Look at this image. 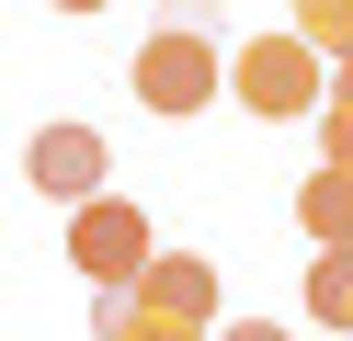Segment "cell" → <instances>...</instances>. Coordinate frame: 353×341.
Listing matches in <instances>:
<instances>
[{"instance_id": "1", "label": "cell", "mask_w": 353, "mask_h": 341, "mask_svg": "<svg viewBox=\"0 0 353 341\" xmlns=\"http://www.w3.org/2000/svg\"><path fill=\"white\" fill-rule=\"evenodd\" d=\"M137 103L160 125L228 103V23H216V0H160V34L137 45Z\"/></svg>"}, {"instance_id": "2", "label": "cell", "mask_w": 353, "mask_h": 341, "mask_svg": "<svg viewBox=\"0 0 353 341\" xmlns=\"http://www.w3.org/2000/svg\"><path fill=\"white\" fill-rule=\"evenodd\" d=\"M228 103L262 114V125H296V114L330 103V57L296 34V23H285V34H239L228 45Z\"/></svg>"}, {"instance_id": "3", "label": "cell", "mask_w": 353, "mask_h": 341, "mask_svg": "<svg viewBox=\"0 0 353 341\" xmlns=\"http://www.w3.org/2000/svg\"><path fill=\"white\" fill-rule=\"evenodd\" d=\"M148 262H160V227H148L125 194H92V205H69V273H92V285L114 296V285H137Z\"/></svg>"}, {"instance_id": "4", "label": "cell", "mask_w": 353, "mask_h": 341, "mask_svg": "<svg viewBox=\"0 0 353 341\" xmlns=\"http://www.w3.org/2000/svg\"><path fill=\"white\" fill-rule=\"evenodd\" d=\"M23 182H34V194H57V205H92L103 182H114V148H103V125H34Z\"/></svg>"}, {"instance_id": "5", "label": "cell", "mask_w": 353, "mask_h": 341, "mask_svg": "<svg viewBox=\"0 0 353 341\" xmlns=\"http://www.w3.org/2000/svg\"><path fill=\"white\" fill-rule=\"evenodd\" d=\"M92 330H103V341H205V318L160 307V296H137V285H114V296L92 307Z\"/></svg>"}, {"instance_id": "6", "label": "cell", "mask_w": 353, "mask_h": 341, "mask_svg": "<svg viewBox=\"0 0 353 341\" xmlns=\"http://www.w3.org/2000/svg\"><path fill=\"white\" fill-rule=\"evenodd\" d=\"M137 296H160V307H183V318H216V262L205 250H160V262L137 273Z\"/></svg>"}, {"instance_id": "7", "label": "cell", "mask_w": 353, "mask_h": 341, "mask_svg": "<svg viewBox=\"0 0 353 341\" xmlns=\"http://www.w3.org/2000/svg\"><path fill=\"white\" fill-rule=\"evenodd\" d=\"M296 227H307L319 250H353V171L319 159V182H296Z\"/></svg>"}, {"instance_id": "8", "label": "cell", "mask_w": 353, "mask_h": 341, "mask_svg": "<svg viewBox=\"0 0 353 341\" xmlns=\"http://www.w3.org/2000/svg\"><path fill=\"white\" fill-rule=\"evenodd\" d=\"M307 318L353 341V250H319V262H307Z\"/></svg>"}, {"instance_id": "9", "label": "cell", "mask_w": 353, "mask_h": 341, "mask_svg": "<svg viewBox=\"0 0 353 341\" xmlns=\"http://www.w3.org/2000/svg\"><path fill=\"white\" fill-rule=\"evenodd\" d=\"M307 125H319V159H330V171H353V57L330 68V103L307 114Z\"/></svg>"}, {"instance_id": "10", "label": "cell", "mask_w": 353, "mask_h": 341, "mask_svg": "<svg viewBox=\"0 0 353 341\" xmlns=\"http://www.w3.org/2000/svg\"><path fill=\"white\" fill-rule=\"evenodd\" d=\"M296 34L342 68V57H353V0H296Z\"/></svg>"}, {"instance_id": "11", "label": "cell", "mask_w": 353, "mask_h": 341, "mask_svg": "<svg viewBox=\"0 0 353 341\" xmlns=\"http://www.w3.org/2000/svg\"><path fill=\"white\" fill-rule=\"evenodd\" d=\"M216 341H285V330H274V318H228Z\"/></svg>"}, {"instance_id": "12", "label": "cell", "mask_w": 353, "mask_h": 341, "mask_svg": "<svg viewBox=\"0 0 353 341\" xmlns=\"http://www.w3.org/2000/svg\"><path fill=\"white\" fill-rule=\"evenodd\" d=\"M46 12H103V0H46Z\"/></svg>"}]
</instances>
